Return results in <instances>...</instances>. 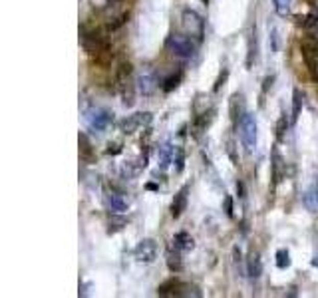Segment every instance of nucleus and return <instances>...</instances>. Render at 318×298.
I'll return each instance as SVG.
<instances>
[{
	"instance_id": "21",
	"label": "nucleus",
	"mask_w": 318,
	"mask_h": 298,
	"mask_svg": "<svg viewBox=\"0 0 318 298\" xmlns=\"http://www.w3.org/2000/svg\"><path fill=\"white\" fill-rule=\"evenodd\" d=\"M124 227H128V219L124 217V213H113L108 219V235H115L124 231Z\"/></svg>"
},
{
	"instance_id": "29",
	"label": "nucleus",
	"mask_w": 318,
	"mask_h": 298,
	"mask_svg": "<svg viewBox=\"0 0 318 298\" xmlns=\"http://www.w3.org/2000/svg\"><path fill=\"white\" fill-rule=\"evenodd\" d=\"M227 80H229V68H223V70L219 72V76H217L215 84H213V93L221 92V88H223L225 84H227Z\"/></svg>"
},
{
	"instance_id": "39",
	"label": "nucleus",
	"mask_w": 318,
	"mask_h": 298,
	"mask_svg": "<svg viewBox=\"0 0 318 298\" xmlns=\"http://www.w3.org/2000/svg\"><path fill=\"white\" fill-rule=\"evenodd\" d=\"M310 264H312V266H318V255L312 259V261H310Z\"/></svg>"
},
{
	"instance_id": "5",
	"label": "nucleus",
	"mask_w": 318,
	"mask_h": 298,
	"mask_svg": "<svg viewBox=\"0 0 318 298\" xmlns=\"http://www.w3.org/2000/svg\"><path fill=\"white\" fill-rule=\"evenodd\" d=\"M86 121H88L90 130L102 133L113 123V113L106 108H92L90 112H86Z\"/></svg>"
},
{
	"instance_id": "13",
	"label": "nucleus",
	"mask_w": 318,
	"mask_h": 298,
	"mask_svg": "<svg viewBox=\"0 0 318 298\" xmlns=\"http://www.w3.org/2000/svg\"><path fill=\"white\" fill-rule=\"evenodd\" d=\"M104 201H106V207H108L112 213H126V211H128V199H126V195H124L121 191L113 189V187H112V191H108V193L104 195Z\"/></svg>"
},
{
	"instance_id": "17",
	"label": "nucleus",
	"mask_w": 318,
	"mask_h": 298,
	"mask_svg": "<svg viewBox=\"0 0 318 298\" xmlns=\"http://www.w3.org/2000/svg\"><path fill=\"white\" fill-rule=\"evenodd\" d=\"M173 157H175V147L171 141H165L161 147H159V153H157V161H159V169L165 171V169L173 163Z\"/></svg>"
},
{
	"instance_id": "35",
	"label": "nucleus",
	"mask_w": 318,
	"mask_h": 298,
	"mask_svg": "<svg viewBox=\"0 0 318 298\" xmlns=\"http://www.w3.org/2000/svg\"><path fill=\"white\" fill-rule=\"evenodd\" d=\"M227 151H229V155H231L233 163H237V155H235V141H233V139H229V141H227Z\"/></svg>"
},
{
	"instance_id": "30",
	"label": "nucleus",
	"mask_w": 318,
	"mask_h": 298,
	"mask_svg": "<svg viewBox=\"0 0 318 298\" xmlns=\"http://www.w3.org/2000/svg\"><path fill=\"white\" fill-rule=\"evenodd\" d=\"M290 6H292V0H275V10L279 16H286L290 12Z\"/></svg>"
},
{
	"instance_id": "8",
	"label": "nucleus",
	"mask_w": 318,
	"mask_h": 298,
	"mask_svg": "<svg viewBox=\"0 0 318 298\" xmlns=\"http://www.w3.org/2000/svg\"><path fill=\"white\" fill-rule=\"evenodd\" d=\"M191 286L187 282H183L181 279L177 277H171V279L163 280L159 286H157V296H185Z\"/></svg>"
},
{
	"instance_id": "3",
	"label": "nucleus",
	"mask_w": 318,
	"mask_h": 298,
	"mask_svg": "<svg viewBox=\"0 0 318 298\" xmlns=\"http://www.w3.org/2000/svg\"><path fill=\"white\" fill-rule=\"evenodd\" d=\"M165 48H167L171 54L179 58H191L197 50V42H193L189 36L183 34H171L165 40Z\"/></svg>"
},
{
	"instance_id": "25",
	"label": "nucleus",
	"mask_w": 318,
	"mask_h": 298,
	"mask_svg": "<svg viewBox=\"0 0 318 298\" xmlns=\"http://www.w3.org/2000/svg\"><path fill=\"white\" fill-rule=\"evenodd\" d=\"M288 117H286V113H282L281 117H279V121H277V126H275V137H277V141L282 143L284 139H286V131H288Z\"/></svg>"
},
{
	"instance_id": "22",
	"label": "nucleus",
	"mask_w": 318,
	"mask_h": 298,
	"mask_svg": "<svg viewBox=\"0 0 318 298\" xmlns=\"http://www.w3.org/2000/svg\"><path fill=\"white\" fill-rule=\"evenodd\" d=\"M302 100H304V95L300 92L299 88H295L292 90V115H290V123H297L300 117V113H302Z\"/></svg>"
},
{
	"instance_id": "36",
	"label": "nucleus",
	"mask_w": 318,
	"mask_h": 298,
	"mask_svg": "<svg viewBox=\"0 0 318 298\" xmlns=\"http://www.w3.org/2000/svg\"><path fill=\"white\" fill-rule=\"evenodd\" d=\"M237 193H239V197H244V187H243V183H241V181L237 183Z\"/></svg>"
},
{
	"instance_id": "38",
	"label": "nucleus",
	"mask_w": 318,
	"mask_h": 298,
	"mask_svg": "<svg viewBox=\"0 0 318 298\" xmlns=\"http://www.w3.org/2000/svg\"><path fill=\"white\" fill-rule=\"evenodd\" d=\"M148 189H151V191H155V189H159V187L155 185V183H148Z\"/></svg>"
},
{
	"instance_id": "1",
	"label": "nucleus",
	"mask_w": 318,
	"mask_h": 298,
	"mask_svg": "<svg viewBox=\"0 0 318 298\" xmlns=\"http://www.w3.org/2000/svg\"><path fill=\"white\" fill-rule=\"evenodd\" d=\"M299 46L302 60L308 68V74L314 82H318V38L312 36V34H306L299 40Z\"/></svg>"
},
{
	"instance_id": "10",
	"label": "nucleus",
	"mask_w": 318,
	"mask_h": 298,
	"mask_svg": "<svg viewBox=\"0 0 318 298\" xmlns=\"http://www.w3.org/2000/svg\"><path fill=\"white\" fill-rule=\"evenodd\" d=\"M78 153H80V161H82L84 165H94L95 161H97L95 147L92 145L90 137H88L84 131L78 133Z\"/></svg>"
},
{
	"instance_id": "18",
	"label": "nucleus",
	"mask_w": 318,
	"mask_h": 298,
	"mask_svg": "<svg viewBox=\"0 0 318 298\" xmlns=\"http://www.w3.org/2000/svg\"><path fill=\"white\" fill-rule=\"evenodd\" d=\"M173 246H175V251H179V253H187V251H191V249L195 246V241H193V237L189 235L187 231H179V233H175V237H173Z\"/></svg>"
},
{
	"instance_id": "28",
	"label": "nucleus",
	"mask_w": 318,
	"mask_h": 298,
	"mask_svg": "<svg viewBox=\"0 0 318 298\" xmlns=\"http://www.w3.org/2000/svg\"><path fill=\"white\" fill-rule=\"evenodd\" d=\"M173 163H175V173H181L183 171V167H185V151H183V147H175Z\"/></svg>"
},
{
	"instance_id": "14",
	"label": "nucleus",
	"mask_w": 318,
	"mask_h": 298,
	"mask_svg": "<svg viewBox=\"0 0 318 298\" xmlns=\"http://www.w3.org/2000/svg\"><path fill=\"white\" fill-rule=\"evenodd\" d=\"M213 115H215V110L211 108L209 112L205 110L203 113H197V115L193 117V121H191V135H193L195 139H199L207 131V128H209L211 121H213Z\"/></svg>"
},
{
	"instance_id": "19",
	"label": "nucleus",
	"mask_w": 318,
	"mask_h": 298,
	"mask_svg": "<svg viewBox=\"0 0 318 298\" xmlns=\"http://www.w3.org/2000/svg\"><path fill=\"white\" fill-rule=\"evenodd\" d=\"M247 272H249L251 279H259L262 275L261 257H259V253H255V251H251V255H249V259H247Z\"/></svg>"
},
{
	"instance_id": "32",
	"label": "nucleus",
	"mask_w": 318,
	"mask_h": 298,
	"mask_svg": "<svg viewBox=\"0 0 318 298\" xmlns=\"http://www.w3.org/2000/svg\"><path fill=\"white\" fill-rule=\"evenodd\" d=\"M223 209H225V213H227V217L233 219V215H235V207H233V197H231V195H227V197L223 199Z\"/></svg>"
},
{
	"instance_id": "24",
	"label": "nucleus",
	"mask_w": 318,
	"mask_h": 298,
	"mask_svg": "<svg viewBox=\"0 0 318 298\" xmlns=\"http://www.w3.org/2000/svg\"><path fill=\"white\" fill-rule=\"evenodd\" d=\"M165 262H167V268L173 275H179V272L183 270V259H181L179 251H177V253H169Z\"/></svg>"
},
{
	"instance_id": "2",
	"label": "nucleus",
	"mask_w": 318,
	"mask_h": 298,
	"mask_svg": "<svg viewBox=\"0 0 318 298\" xmlns=\"http://www.w3.org/2000/svg\"><path fill=\"white\" fill-rule=\"evenodd\" d=\"M237 128H239V137H241L244 151L253 153V149L257 147V119H255V115L247 112Z\"/></svg>"
},
{
	"instance_id": "15",
	"label": "nucleus",
	"mask_w": 318,
	"mask_h": 298,
	"mask_svg": "<svg viewBox=\"0 0 318 298\" xmlns=\"http://www.w3.org/2000/svg\"><path fill=\"white\" fill-rule=\"evenodd\" d=\"M187 201H189V185H183L177 193H175V197H173V201H171V217L173 219H179L183 213H185V209H187Z\"/></svg>"
},
{
	"instance_id": "31",
	"label": "nucleus",
	"mask_w": 318,
	"mask_h": 298,
	"mask_svg": "<svg viewBox=\"0 0 318 298\" xmlns=\"http://www.w3.org/2000/svg\"><path fill=\"white\" fill-rule=\"evenodd\" d=\"M295 24H297L299 28H312V26H314V18L308 16V14H297V16H295Z\"/></svg>"
},
{
	"instance_id": "16",
	"label": "nucleus",
	"mask_w": 318,
	"mask_h": 298,
	"mask_svg": "<svg viewBox=\"0 0 318 298\" xmlns=\"http://www.w3.org/2000/svg\"><path fill=\"white\" fill-rule=\"evenodd\" d=\"M302 203H304V207L310 213H318V179H312L310 185L306 187L304 197H302Z\"/></svg>"
},
{
	"instance_id": "20",
	"label": "nucleus",
	"mask_w": 318,
	"mask_h": 298,
	"mask_svg": "<svg viewBox=\"0 0 318 298\" xmlns=\"http://www.w3.org/2000/svg\"><path fill=\"white\" fill-rule=\"evenodd\" d=\"M183 76H185V72L183 70H177V72H173V74L169 76V78H165L163 82H161V90L165 93H171L173 90H177L179 88V84L183 82Z\"/></svg>"
},
{
	"instance_id": "27",
	"label": "nucleus",
	"mask_w": 318,
	"mask_h": 298,
	"mask_svg": "<svg viewBox=\"0 0 318 298\" xmlns=\"http://www.w3.org/2000/svg\"><path fill=\"white\" fill-rule=\"evenodd\" d=\"M128 18H130V10H124V12H121V14H117V16H115V18H112L110 20V24H108V28H110V30H117V28H121V26H124V24H126V22H128Z\"/></svg>"
},
{
	"instance_id": "11",
	"label": "nucleus",
	"mask_w": 318,
	"mask_h": 298,
	"mask_svg": "<svg viewBox=\"0 0 318 298\" xmlns=\"http://www.w3.org/2000/svg\"><path fill=\"white\" fill-rule=\"evenodd\" d=\"M247 113V100L243 92H235L229 100V117L233 121V126H239L241 119Z\"/></svg>"
},
{
	"instance_id": "40",
	"label": "nucleus",
	"mask_w": 318,
	"mask_h": 298,
	"mask_svg": "<svg viewBox=\"0 0 318 298\" xmlns=\"http://www.w3.org/2000/svg\"><path fill=\"white\" fill-rule=\"evenodd\" d=\"M201 2H205V4H209V0H201Z\"/></svg>"
},
{
	"instance_id": "26",
	"label": "nucleus",
	"mask_w": 318,
	"mask_h": 298,
	"mask_svg": "<svg viewBox=\"0 0 318 298\" xmlns=\"http://www.w3.org/2000/svg\"><path fill=\"white\" fill-rule=\"evenodd\" d=\"M275 259H277V266H279V268H282V270H284V268H288V266H290V253H288V251H286V249H279V251H277V255H275Z\"/></svg>"
},
{
	"instance_id": "7",
	"label": "nucleus",
	"mask_w": 318,
	"mask_h": 298,
	"mask_svg": "<svg viewBox=\"0 0 318 298\" xmlns=\"http://www.w3.org/2000/svg\"><path fill=\"white\" fill-rule=\"evenodd\" d=\"M157 253H159V249H157V242L153 241V239H141V241L135 244V249H133V257H135V261L143 262V264L155 262Z\"/></svg>"
},
{
	"instance_id": "4",
	"label": "nucleus",
	"mask_w": 318,
	"mask_h": 298,
	"mask_svg": "<svg viewBox=\"0 0 318 298\" xmlns=\"http://www.w3.org/2000/svg\"><path fill=\"white\" fill-rule=\"evenodd\" d=\"M151 121H153V113L151 112H137L133 115H128L126 119H121L119 130L124 131L126 135H131V133H137L143 128H150Z\"/></svg>"
},
{
	"instance_id": "9",
	"label": "nucleus",
	"mask_w": 318,
	"mask_h": 298,
	"mask_svg": "<svg viewBox=\"0 0 318 298\" xmlns=\"http://www.w3.org/2000/svg\"><path fill=\"white\" fill-rule=\"evenodd\" d=\"M284 171H286V163H284V157L279 151V147L271 149V179H273V191L281 185V181L284 179Z\"/></svg>"
},
{
	"instance_id": "12",
	"label": "nucleus",
	"mask_w": 318,
	"mask_h": 298,
	"mask_svg": "<svg viewBox=\"0 0 318 298\" xmlns=\"http://www.w3.org/2000/svg\"><path fill=\"white\" fill-rule=\"evenodd\" d=\"M157 86H159V80H157L155 72H151V70L141 72V74L137 76V80H135L137 92L143 93V95H151V93L157 90Z\"/></svg>"
},
{
	"instance_id": "6",
	"label": "nucleus",
	"mask_w": 318,
	"mask_h": 298,
	"mask_svg": "<svg viewBox=\"0 0 318 298\" xmlns=\"http://www.w3.org/2000/svg\"><path fill=\"white\" fill-rule=\"evenodd\" d=\"M183 26L191 36H195V42L199 44L205 36V20L201 18L195 10H183Z\"/></svg>"
},
{
	"instance_id": "33",
	"label": "nucleus",
	"mask_w": 318,
	"mask_h": 298,
	"mask_svg": "<svg viewBox=\"0 0 318 298\" xmlns=\"http://www.w3.org/2000/svg\"><path fill=\"white\" fill-rule=\"evenodd\" d=\"M121 151H124V143H119V141H113V143H110L108 149H106L108 155H119Z\"/></svg>"
},
{
	"instance_id": "37",
	"label": "nucleus",
	"mask_w": 318,
	"mask_h": 298,
	"mask_svg": "<svg viewBox=\"0 0 318 298\" xmlns=\"http://www.w3.org/2000/svg\"><path fill=\"white\" fill-rule=\"evenodd\" d=\"M110 6H115V4H119V2H126V0H106Z\"/></svg>"
},
{
	"instance_id": "23",
	"label": "nucleus",
	"mask_w": 318,
	"mask_h": 298,
	"mask_svg": "<svg viewBox=\"0 0 318 298\" xmlns=\"http://www.w3.org/2000/svg\"><path fill=\"white\" fill-rule=\"evenodd\" d=\"M255 58H257V28L253 26V30H251V36H249V54H247V68H253V64H255Z\"/></svg>"
},
{
	"instance_id": "34",
	"label": "nucleus",
	"mask_w": 318,
	"mask_h": 298,
	"mask_svg": "<svg viewBox=\"0 0 318 298\" xmlns=\"http://www.w3.org/2000/svg\"><path fill=\"white\" fill-rule=\"evenodd\" d=\"M273 82H275V76H266L264 80H262V90H261V97H264L268 90L273 88Z\"/></svg>"
}]
</instances>
